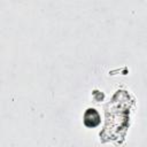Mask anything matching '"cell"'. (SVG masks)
Instances as JSON below:
<instances>
[{
  "instance_id": "1",
  "label": "cell",
  "mask_w": 147,
  "mask_h": 147,
  "mask_svg": "<svg viewBox=\"0 0 147 147\" xmlns=\"http://www.w3.org/2000/svg\"><path fill=\"white\" fill-rule=\"evenodd\" d=\"M100 123V115L95 109H87L84 114V124L87 127H95Z\"/></svg>"
}]
</instances>
